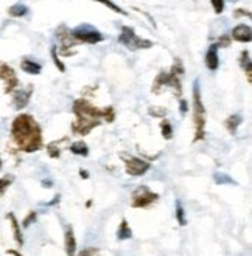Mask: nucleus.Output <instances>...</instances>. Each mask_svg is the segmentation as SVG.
Segmentation results:
<instances>
[{
    "mask_svg": "<svg viewBox=\"0 0 252 256\" xmlns=\"http://www.w3.org/2000/svg\"><path fill=\"white\" fill-rule=\"evenodd\" d=\"M63 144H70V140L69 137H63L61 140H55L52 143L47 144V152L52 158H58L59 156H61V150L64 149Z\"/></svg>",
    "mask_w": 252,
    "mask_h": 256,
    "instance_id": "obj_14",
    "label": "nucleus"
},
{
    "mask_svg": "<svg viewBox=\"0 0 252 256\" xmlns=\"http://www.w3.org/2000/svg\"><path fill=\"white\" fill-rule=\"evenodd\" d=\"M118 42H120L122 45H125V47L131 52L146 50V48H151L154 45L151 40L139 38L131 26H122V33H120V36H118Z\"/></svg>",
    "mask_w": 252,
    "mask_h": 256,
    "instance_id": "obj_5",
    "label": "nucleus"
},
{
    "mask_svg": "<svg viewBox=\"0 0 252 256\" xmlns=\"http://www.w3.org/2000/svg\"><path fill=\"white\" fill-rule=\"evenodd\" d=\"M103 5L108 6V8H111V10H114L115 12H120V14H123V16H128V12H126V11H123L120 6H117V5L112 4V2H103Z\"/></svg>",
    "mask_w": 252,
    "mask_h": 256,
    "instance_id": "obj_30",
    "label": "nucleus"
},
{
    "mask_svg": "<svg viewBox=\"0 0 252 256\" xmlns=\"http://www.w3.org/2000/svg\"><path fill=\"white\" fill-rule=\"evenodd\" d=\"M0 170H2V160H0Z\"/></svg>",
    "mask_w": 252,
    "mask_h": 256,
    "instance_id": "obj_39",
    "label": "nucleus"
},
{
    "mask_svg": "<svg viewBox=\"0 0 252 256\" xmlns=\"http://www.w3.org/2000/svg\"><path fill=\"white\" fill-rule=\"evenodd\" d=\"M72 39L75 42H84V44H98L101 40H105V36H103L98 30L89 24H81L77 28L70 30Z\"/></svg>",
    "mask_w": 252,
    "mask_h": 256,
    "instance_id": "obj_6",
    "label": "nucleus"
},
{
    "mask_svg": "<svg viewBox=\"0 0 252 256\" xmlns=\"http://www.w3.org/2000/svg\"><path fill=\"white\" fill-rule=\"evenodd\" d=\"M11 182H13V177L11 176H7L4 178H0V194H2L11 185Z\"/></svg>",
    "mask_w": 252,
    "mask_h": 256,
    "instance_id": "obj_28",
    "label": "nucleus"
},
{
    "mask_svg": "<svg viewBox=\"0 0 252 256\" xmlns=\"http://www.w3.org/2000/svg\"><path fill=\"white\" fill-rule=\"evenodd\" d=\"M232 39L238 40V42H250L252 39V32H250V26L249 25H236L232 30Z\"/></svg>",
    "mask_w": 252,
    "mask_h": 256,
    "instance_id": "obj_12",
    "label": "nucleus"
},
{
    "mask_svg": "<svg viewBox=\"0 0 252 256\" xmlns=\"http://www.w3.org/2000/svg\"><path fill=\"white\" fill-rule=\"evenodd\" d=\"M160 130H162V135H164L165 140H170L173 137V128H171L170 122H167V120H164V122L160 123Z\"/></svg>",
    "mask_w": 252,
    "mask_h": 256,
    "instance_id": "obj_24",
    "label": "nucleus"
},
{
    "mask_svg": "<svg viewBox=\"0 0 252 256\" xmlns=\"http://www.w3.org/2000/svg\"><path fill=\"white\" fill-rule=\"evenodd\" d=\"M120 157L123 158V163H125V168H126V172L129 176H143L148 170L151 168V163L150 162H145L142 158H137V157H132L126 152H122Z\"/></svg>",
    "mask_w": 252,
    "mask_h": 256,
    "instance_id": "obj_8",
    "label": "nucleus"
},
{
    "mask_svg": "<svg viewBox=\"0 0 252 256\" xmlns=\"http://www.w3.org/2000/svg\"><path fill=\"white\" fill-rule=\"evenodd\" d=\"M132 238V230L129 228V224L126 219H123L120 222V227L117 230V239L118 240H126V239H131Z\"/></svg>",
    "mask_w": 252,
    "mask_h": 256,
    "instance_id": "obj_18",
    "label": "nucleus"
},
{
    "mask_svg": "<svg viewBox=\"0 0 252 256\" xmlns=\"http://www.w3.org/2000/svg\"><path fill=\"white\" fill-rule=\"evenodd\" d=\"M0 80H4L7 82L5 87V94H11L14 88L19 86V80L16 76V72H14L8 64L0 62Z\"/></svg>",
    "mask_w": 252,
    "mask_h": 256,
    "instance_id": "obj_9",
    "label": "nucleus"
},
{
    "mask_svg": "<svg viewBox=\"0 0 252 256\" xmlns=\"http://www.w3.org/2000/svg\"><path fill=\"white\" fill-rule=\"evenodd\" d=\"M240 66L246 72L247 81L250 82V73H252V70H250V53L247 50H243L241 54H240Z\"/></svg>",
    "mask_w": 252,
    "mask_h": 256,
    "instance_id": "obj_19",
    "label": "nucleus"
},
{
    "mask_svg": "<svg viewBox=\"0 0 252 256\" xmlns=\"http://www.w3.org/2000/svg\"><path fill=\"white\" fill-rule=\"evenodd\" d=\"M184 64L176 59L174 64L171 66L170 72H160L151 87V92L154 95H159L164 92V88H171L176 98L182 96V86H181V76H184Z\"/></svg>",
    "mask_w": 252,
    "mask_h": 256,
    "instance_id": "obj_3",
    "label": "nucleus"
},
{
    "mask_svg": "<svg viewBox=\"0 0 252 256\" xmlns=\"http://www.w3.org/2000/svg\"><path fill=\"white\" fill-rule=\"evenodd\" d=\"M241 123H243V116L241 115H238V114H235V115H230L226 122H224V126H226V129L232 134V135H235L236 134V129H238L240 126H241Z\"/></svg>",
    "mask_w": 252,
    "mask_h": 256,
    "instance_id": "obj_15",
    "label": "nucleus"
},
{
    "mask_svg": "<svg viewBox=\"0 0 252 256\" xmlns=\"http://www.w3.org/2000/svg\"><path fill=\"white\" fill-rule=\"evenodd\" d=\"M205 66L209 70L215 72L219 66V58H218V47L216 44H212L209 50L205 53Z\"/></svg>",
    "mask_w": 252,
    "mask_h": 256,
    "instance_id": "obj_13",
    "label": "nucleus"
},
{
    "mask_svg": "<svg viewBox=\"0 0 252 256\" xmlns=\"http://www.w3.org/2000/svg\"><path fill=\"white\" fill-rule=\"evenodd\" d=\"M36 220V212H32V213H30L25 219H24V227L27 228V227H30V225H32V222H35Z\"/></svg>",
    "mask_w": 252,
    "mask_h": 256,
    "instance_id": "obj_31",
    "label": "nucleus"
},
{
    "mask_svg": "<svg viewBox=\"0 0 252 256\" xmlns=\"http://www.w3.org/2000/svg\"><path fill=\"white\" fill-rule=\"evenodd\" d=\"M179 112H181L182 115H185V114L188 112V102H187L184 98L179 100Z\"/></svg>",
    "mask_w": 252,
    "mask_h": 256,
    "instance_id": "obj_33",
    "label": "nucleus"
},
{
    "mask_svg": "<svg viewBox=\"0 0 252 256\" xmlns=\"http://www.w3.org/2000/svg\"><path fill=\"white\" fill-rule=\"evenodd\" d=\"M11 137L13 142L24 152H36L44 146L41 126L28 114H21L19 116L14 118L11 126Z\"/></svg>",
    "mask_w": 252,
    "mask_h": 256,
    "instance_id": "obj_2",
    "label": "nucleus"
},
{
    "mask_svg": "<svg viewBox=\"0 0 252 256\" xmlns=\"http://www.w3.org/2000/svg\"><path fill=\"white\" fill-rule=\"evenodd\" d=\"M27 12H28V8L25 4H14L8 10V14L13 18H24V16H27Z\"/></svg>",
    "mask_w": 252,
    "mask_h": 256,
    "instance_id": "obj_21",
    "label": "nucleus"
},
{
    "mask_svg": "<svg viewBox=\"0 0 252 256\" xmlns=\"http://www.w3.org/2000/svg\"><path fill=\"white\" fill-rule=\"evenodd\" d=\"M241 16H247V18H250V12H249V11H246V10H235L233 18H241Z\"/></svg>",
    "mask_w": 252,
    "mask_h": 256,
    "instance_id": "obj_34",
    "label": "nucleus"
},
{
    "mask_svg": "<svg viewBox=\"0 0 252 256\" xmlns=\"http://www.w3.org/2000/svg\"><path fill=\"white\" fill-rule=\"evenodd\" d=\"M159 200V194L153 192L148 186H139L131 196V206L132 208H146Z\"/></svg>",
    "mask_w": 252,
    "mask_h": 256,
    "instance_id": "obj_7",
    "label": "nucleus"
},
{
    "mask_svg": "<svg viewBox=\"0 0 252 256\" xmlns=\"http://www.w3.org/2000/svg\"><path fill=\"white\" fill-rule=\"evenodd\" d=\"M69 149H70V152H72V154H75V156H83V157H86V156L89 154V148H87V144H86L83 140L72 143V144L69 146Z\"/></svg>",
    "mask_w": 252,
    "mask_h": 256,
    "instance_id": "obj_20",
    "label": "nucleus"
},
{
    "mask_svg": "<svg viewBox=\"0 0 252 256\" xmlns=\"http://www.w3.org/2000/svg\"><path fill=\"white\" fill-rule=\"evenodd\" d=\"M213 180L218 185H236V180H233L226 172H215L213 174Z\"/></svg>",
    "mask_w": 252,
    "mask_h": 256,
    "instance_id": "obj_22",
    "label": "nucleus"
},
{
    "mask_svg": "<svg viewBox=\"0 0 252 256\" xmlns=\"http://www.w3.org/2000/svg\"><path fill=\"white\" fill-rule=\"evenodd\" d=\"M148 114L151 116H165L167 115V109L165 108H156V106H151L148 109Z\"/></svg>",
    "mask_w": 252,
    "mask_h": 256,
    "instance_id": "obj_26",
    "label": "nucleus"
},
{
    "mask_svg": "<svg viewBox=\"0 0 252 256\" xmlns=\"http://www.w3.org/2000/svg\"><path fill=\"white\" fill-rule=\"evenodd\" d=\"M59 199H61V196L58 194V196H55V199H53L52 202H49V204H46V205H49V206H50V205H55V204H58V202H59Z\"/></svg>",
    "mask_w": 252,
    "mask_h": 256,
    "instance_id": "obj_35",
    "label": "nucleus"
},
{
    "mask_svg": "<svg viewBox=\"0 0 252 256\" xmlns=\"http://www.w3.org/2000/svg\"><path fill=\"white\" fill-rule=\"evenodd\" d=\"M73 114L77 115V120L72 123V132L75 135H80V137H84L94 128L100 126L101 120L112 123L115 118L114 108L109 106L106 109H98L84 98H80L73 102Z\"/></svg>",
    "mask_w": 252,
    "mask_h": 256,
    "instance_id": "obj_1",
    "label": "nucleus"
},
{
    "mask_svg": "<svg viewBox=\"0 0 252 256\" xmlns=\"http://www.w3.org/2000/svg\"><path fill=\"white\" fill-rule=\"evenodd\" d=\"M230 42H232L230 36H227V34H223V36H219V39H218V44H216V47H219V48H227L229 45H230Z\"/></svg>",
    "mask_w": 252,
    "mask_h": 256,
    "instance_id": "obj_27",
    "label": "nucleus"
},
{
    "mask_svg": "<svg viewBox=\"0 0 252 256\" xmlns=\"http://www.w3.org/2000/svg\"><path fill=\"white\" fill-rule=\"evenodd\" d=\"M176 219L179 222V225H185L187 219H185V212H184V206L181 204V200H176Z\"/></svg>",
    "mask_w": 252,
    "mask_h": 256,
    "instance_id": "obj_23",
    "label": "nucleus"
},
{
    "mask_svg": "<svg viewBox=\"0 0 252 256\" xmlns=\"http://www.w3.org/2000/svg\"><path fill=\"white\" fill-rule=\"evenodd\" d=\"M8 219L11 222V227H13V233H14V239H16V242L19 246H24V238H22V233H21V227H19V222L16 219V216H14L13 213L8 214Z\"/></svg>",
    "mask_w": 252,
    "mask_h": 256,
    "instance_id": "obj_17",
    "label": "nucleus"
},
{
    "mask_svg": "<svg viewBox=\"0 0 252 256\" xmlns=\"http://www.w3.org/2000/svg\"><path fill=\"white\" fill-rule=\"evenodd\" d=\"M64 247H66L67 256H75V253H77V239H75V234H73V227H72V225H67V227H66Z\"/></svg>",
    "mask_w": 252,
    "mask_h": 256,
    "instance_id": "obj_11",
    "label": "nucleus"
},
{
    "mask_svg": "<svg viewBox=\"0 0 252 256\" xmlns=\"http://www.w3.org/2000/svg\"><path fill=\"white\" fill-rule=\"evenodd\" d=\"M212 6H213V11L216 14H221L224 11V2H223V0H212Z\"/></svg>",
    "mask_w": 252,
    "mask_h": 256,
    "instance_id": "obj_29",
    "label": "nucleus"
},
{
    "mask_svg": "<svg viewBox=\"0 0 252 256\" xmlns=\"http://www.w3.org/2000/svg\"><path fill=\"white\" fill-rule=\"evenodd\" d=\"M33 90H35V87L32 84H28L27 88L16 90V92H14V95H13V106H14V109H18V110L25 109L27 104L30 102V96H32Z\"/></svg>",
    "mask_w": 252,
    "mask_h": 256,
    "instance_id": "obj_10",
    "label": "nucleus"
},
{
    "mask_svg": "<svg viewBox=\"0 0 252 256\" xmlns=\"http://www.w3.org/2000/svg\"><path fill=\"white\" fill-rule=\"evenodd\" d=\"M42 186H46V188H52V182H50V180H44V182H42Z\"/></svg>",
    "mask_w": 252,
    "mask_h": 256,
    "instance_id": "obj_36",
    "label": "nucleus"
},
{
    "mask_svg": "<svg viewBox=\"0 0 252 256\" xmlns=\"http://www.w3.org/2000/svg\"><path fill=\"white\" fill-rule=\"evenodd\" d=\"M193 123H195V138L193 142H201L205 137V108L201 98L199 81L196 80L193 84Z\"/></svg>",
    "mask_w": 252,
    "mask_h": 256,
    "instance_id": "obj_4",
    "label": "nucleus"
},
{
    "mask_svg": "<svg viewBox=\"0 0 252 256\" xmlns=\"http://www.w3.org/2000/svg\"><path fill=\"white\" fill-rule=\"evenodd\" d=\"M95 253H97V248L91 247V248H84L83 252H80V253L75 254V256H95Z\"/></svg>",
    "mask_w": 252,
    "mask_h": 256,
    "instance_id": "obj_32",
    "label": "nucleus"
},
{
    "mask_svg": "<svg viewBox=\"0 0 252 256\" xmlns=\"http://www.w3.org/2000/svg\"><path fill=\"white\" fill-rule=\"evenodd\" d=\"M8 253L13 254V256H22V254H21L19 252H16V250H8Z\"/></svg>",
    "mask_w": 252,
    "mask_h": 256,
    "instance_id": "obj_38",
    "label": "nucleus"
},
{
    "mask_svg": "<svg viewBox=\"0 0 252 256\" xmlns=\"http://www.w3.org/2000/svg\"><path fill=\"white\" fill-rule=\"evenodd\" d=\"M21 68L28 74H39L42 70L41 64H38L36 61H32V59H24L21 62Z\"/></svg>",
    "mask_w": 252,
    "mask_h": 256,
    "instance_id": "obj_16",
    "label": "nucleus"
},
{
    "mask_svg": "<svg viewBox=\"0 0 252 256\" xmlns=\"http://www.w3.org/2000/svg\"><path fill=\"white\" fill-rule=\"evenodd\" d=\"M52 59H53V62H55V66L59 68V72H66V66L61 62V59L58 58V54H56V47H52Z\"/></svg>",
    "mask_w": 252,
    "mask_h": 256,
    "instance_id": "obj_25",
    "label": "nucleus"
},
{
    "mask_svg": "<svg viewBox=\"0 0 252 256\" xmlns=\"http://www.w3.org/2000/svg\"><path fill=\"white\" fill-rule=\"evenodd\" d=\"M80 176H81L83 178H87V177H89V174H87L86 170H81V171H80Z\"/></svg>",
    "mask_w": 252,
    "mask_h": 256,
    "instance_id": "obj_37",
    "label": "nucleus"
}]
</instances>
